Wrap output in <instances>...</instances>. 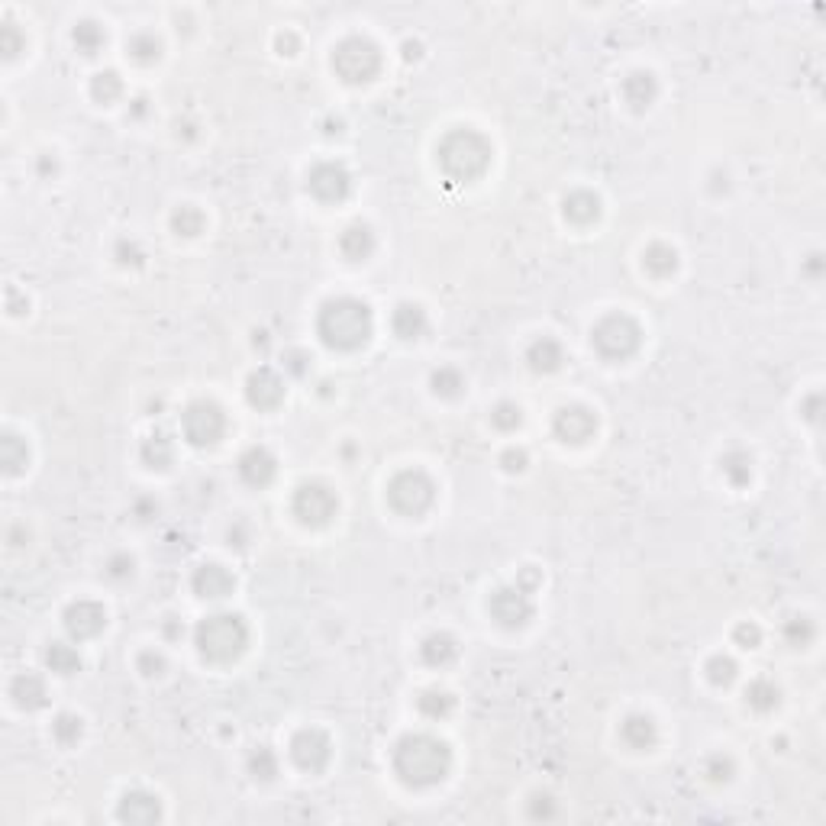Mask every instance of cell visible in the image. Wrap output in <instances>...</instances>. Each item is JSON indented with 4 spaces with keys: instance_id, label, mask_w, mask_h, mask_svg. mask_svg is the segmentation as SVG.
I'll return each instance as SVG.
<instances>
[{
    "instance_id": "cell-23",
    "label": "cell",
    "mask_w": 826,
    "mask_h": 826,
    "mask_svg": "<svg viewBox=\"0 0 826 826\" xmlns=\"http://www.w3.org/2000/svg\"><path fill=\"white\" fill-rule=\"evenodd\" d=\"M562 214H565L569 223H575V226H591V223L601 216V197L591 194V191H571V194L562 201Z\"/></svg>"
},
{
    "instance_id": "cell-26",
    "label": "cell",
    "mask_w": 826,
    "mask_h": 826,
    "mask_svg": "<svg viewBox=\"0 0 826 826\" xmlns=\"http://www.w3.org/2000/svg\"><path fill=\"white\" fill-rule=\"evenodd\" d=\"M620 739L630 749H652L658 739V729L652 723V717H646V713H630V717L623 720Z\"/></svg>"
},
{
    "instance_id": "cell-11",
    "label": "cell",
    "mask_w": 826,
    "mask_h": 826,
    "mask_svg": "<svg viewBox=\"0 0 826 826\" xmlns=\"http://www.w3.org/2000/svg\"><path fill=\"white\" fill-rule=\"evenodd\" d=\"M307 191H311L317 201H323V204H339V201H346L349 191H352V175H349L346 165H339V161H320V165H313L311 175H307Z\"/></svg>"
},
{
    "instance_id": "cell-36",
    "label": "cell",
    "mask_w": 826,
    "mask_h": 826,
    "mask_svg": "<svg viewBox=\"0 0 826 826\" xmlns=\"http://www.w3.org/2000/svg\"><path fill=\"white\" fill-rule=\"evenodd\" d=\"M84 733V720L75 717V713H59L52 723V736L59 746H75Z\"/></svg>"
},
{
    "instance_id": "cell-52",
    "label": "cell",
    "mask_w": 826,
    "mask_h": 826,
    "mask_svg": "<svg viewBox=\"0 0 826 826\" xmlns=\"http://www.w3.org/2000/svg\"><path fill=\"white\" fill-rule=\"evenodd\" d=\"M526 462H530L526 449H507V452L500 455V465H504V471H523Z\"/></svg>"
},
{
    "instance_id": "cell-9",
    "label": "cell",
    "mask_w": 826,
    "mask_h": 826,
    "mask_svg": "<svg viewBox=\"0 0 826 826\" xmlns=\"http://www.w3.org/2000/svg\"><path fill=\"white\" fill-rule=\"evenodd\" d=\"M291 507H294V516H297L303 526H326L329 520L336 516L339 500L329 484H323V481H307V484H301V488L294 491Z\"/></svg>"
},
{
    "instance_id": "cell-31",
    "label": "cell",
    "mask_w": 826,
    "mask_h": 826,
    "mask_svg": "<svg viewBox=\"0 0 826 826\" xmlns=\"http://www.w3.org/2000/svg\"><path fill=\"white\" fill-rule=\"evenodd\" d=\"M45 665H49V672H55V675H75L81 668V656L78 649L68 646V642H52V646L45 649Z\"/></svg>"
},
{
    "instance_id": "cell-40",
    "label": "cell",
    "mask_w": 826,
    "mask_h": 826,
    "mask_svg": "<svg viewBox=\"0 0 826 826\" xmlns=\"http://www.w3.org/2000/svg\"><path fill=\"white\" fill-rule=\"evenodd\" d=\"M126 49H130V55H133L136 62H143V65L155 62V59L161 55V43L152 36V33H136V36L130 39V45H126Z\"/></svg>"
},
{
    "instance_id": "cell-28",
    "label": "cell",
    "mask_w": 826,
    "mask_h": 826,
    "mask_svg": "<svg viewBox=\"0 0 826 826\" xmlns=\"http://www.w3.org/2000/svg\"><path fill=\"white\" fill-rule=\"evenodd\" d=\"M720 468H723V478L733 484V488H746L752 481V455L743 452V449H729L723 459H720Z\"/></svg>"
},
{
    "instance_id": "cell-53",
    "label": "cell",
    "mask_w": 826,
    "mask_h": 826,
    "mask_svg": "<svg viewBox=\"0 0 826 826\" xmlns=\"http://www.w3.org/2000/svg\"><path fill=\"white\" fill-rule=\"evenodd\" d=\"M514 585H520L523 591H530V594H533L536 587H539V571H536V569H523L520 575H516Z\"/></svg>"
},
{
    "instance_id": "cell-1",
    "label": "cell",
    "mask_w": 826,
    "mask_h": 826,
    "mask_svg": "<svg viewBox=\"0 0 826 826\" xmlns=\"http://www.w3.org/2000/svg\"><path fill=\"white\" fill-rule=\"evenodd\" d=\"M394 772L410 788H433L452 772V749L429 733H407L394 746Z\"/></svg>"
},
{
    "instance_id": "cell-7",
    "label": "cell",
    "mask_w": 826,
    "mask_h": 826,
    "mask_svg": "<svg viewBox=\"0 0 826 826\" xmlns=\"http://www.w3.org/2000/svg\"><path fill=\"white\" fill-rule=\"evenodd\" d=\"M388 504L397 510L400 516H423L429 507L436 504V484L427 471L420 468H404L388 481Z\"/></svg>"
},
{
    "instance_id": "cell-25",
    "label": "cell",
    "mask_w": 826,
    "mask_h": 826,
    "mask_svg": "<svg viewBox=\"0 0 826 826\" xmlns=\"http://www.w3.org/2000/svg\"><path fill=\"white\" fill-rule=\"evenodd\" d=\"M420 658H423L429 668L452 665L455 658H459V642H455V636H449V633H433V636H427L423 646H420Z\"/></svg>"
},
{
    "instance_id": "cell-27",
    "label": "cell",
    "mask_w": 826,
    "mask_h": 826,
    "mask_svg": "<svg viewBox=\"0 0 826 826\" xmlns=\"http://www.w3.org/2000/svg\"><path fill=\"white\" fill-rule=\"evenodd\" d=\"M642 268L652 278H672L678 271V252L672 246H665V242H652L642 252Z\"/></svg>"
},
{
    "instance_id": "cell-22",
    "label": "cell",
    "mask_w": 826,
    "mask_h": 826,
    "mask_svg": "<svg viewBox=\"0 0 826 826\" xmlns=\"http://www.w3.org/2000/svg\"><path fill=\"white\" fill-rule=\"evenodd\" d=\"M620 94H623V100L630 104L633 110H646L652 100L658 98V81H656V75L652 72H633V75H626L623 78V84H620Z\"/></svg>"
},
{
    "instance_id": "cell-17",
    "label": "cell",
    "mask_w": 826,
    "mask_h": 826,
    "mask_svg": "<svg viewBox=\"0 0 826 826\" xmlns=\"http://www.w3.org/2000/svg\"><path fill=\"white\" fill-rule=\"evenodd\" d=\"M278 475V459L268 452L265 445H252L246 449L240 459V478L249 484V488H265L271 484Z\"/></svg>"
},
{
    "instance_id": "cell-48",
    "label": "cell",
    "mask_w": 826,
    "mask_h": 826,
    "mask_svg": "<svg viewBox=\"0 0 826 826\" xmlns=\"http://www.w3.org/2000/svg\"><path fill=\"white\" fill-rule=\"evenodd\" d=\"M133 569H136V562H133V555H126V552H116L114 559L107 562V575L116 578V581L130 578L133 575Z\"/></svg>"
},
{
    "instance_id": "cell-43",
    "label": "cell",
    "mask_w": 826,
    "mask_h": 826,
    "mask_svg": "<svg viewBox=\"0 0 826 826\" xmlns=\"http://www.w3.org/2000/svg\"><path fill=\"white\" fill-rule=\"evenodd\" d=\"M23 45H27V36L20 33L17 23H0V52H4V59H17L20 52H23Z\"/></svg>"
},
{
    "instance_id": "cell-32",
    "label": "cell",
    "mask_w": 826,
    "mask_h": 826,
    "mask_svg": "<svg viewBox=\"0 0 826 826\" xmlns=\"http://www.w3.org/2000/svg\"><path fill=\"white\" fill-rule=\"evenodd\" d=\"M778 701H782V691H778V684L768 681V678H755V681L746 688V704L759 713L775 711Z\"/></svg>"
},
{
    "instance_id": "cell-56",
    "label": "cell",
    "mask_w": 826,
    "mask_h": 826,
    "mask_svg": "<svg viewBox=\"0 0 826 826\" xmlns=\"http://www.w3.org/2000/svg\"><path fill=\"white\" fill-rule=\"evenodd\" d=\"M420 55H423V45H420V43H404V59H407V62H417Z\"/></svg>"
},
{
    "instance_id": "cell-19",
    "label": "cell",
    "mask_w": 826,
    "mask_h": 826,
    "mask_svg": "<svg viewBox=\"0 0 826 826\" xmlns=\"http://www.w3.org/2000/svg\"><path fill=\"white\" fill-rule=\"evenodd\" d=\"M10 697L17 704L20 711H39L49 701V688L36 672H20L13 681H10Z\"/></svg>"
},
{
    "instance_id": "cell-44",
    "label": "cell",
    "mask_w": 826,
    "mask_h": 826,
    "mask_svg": "<svg viewBox=\"0 0 826 826\" xmlns=\"http://www.w3.org/2000/svg\"><path fill=\"white\" fill-rule=\"evenodd\" d=\"M814 623L807 620V617H794V620L784 623V640L791 642L794 649H804L810 640H814Z\"/></svg>"
},
{
    "instance_id": "cell-45",
    "label": "cell",
    "mask_w": 826,
    "mask_h": 826,
    "mask_svg": "<svg viewBox=\"0 0 826 826\" xmlns=\"http://www.w3.org/2000/svg\"><path fill=\"white\" fill-rule=\"evenodd\" d=\"M704 775L711 778V782H729L733 778V759L729 755H723V752H717V755H711L707 759V765H704Z\"/></svg>"
},
{
    "instance_id": "cell-51",
    "label": "cell",
    "mask_w": 826,
    "mask_h": 826,
    "mask_svg": "<svg viewBox=\"0 0 826 826\" xmlns=\"http://www.w3.org/2000/svg\"><path fill=\"white\" fill-rule=\"evenodd\" d=\"M530 817L533 820H552L555 817V800H552L549 794H536V798L530 800Z\"/></svg>"
},
{
    "instance_id": "cell-46",
    "label": "cell",
    "mask_w": 826,
    "mask_h": 826,
    "mask_svg": "<svg viewBox=\"0 0 826 826\" xmlns=\"http://www.w3.org/2000/svg\"><path fill=\"white\" fill-rule=\"evenodd\" d=\"M114 256H116V262H120L123 268H139V265H143V258H146L143 249H139V242H133V240H120V242H116Z\"/></svg>"
},
{
    "instance_id": "cell-33",
    "label": "cell",
    "mask_w": 826,
    "mask_h": 826,
    "mask_svg": "<svg viewBox=\"0 0 826 826\" xmlns=\"http://www.w3.org/2000/svg\"><path fill=\"white\" fill-rule=\"evenodd\" d=\"M417 707L423 717L429 720H443L449 717V713L455 711V697L449 691H439V688H429V691H423L417 697Z\"/></svg>"
},
{
    "instance_id": "cell-37",
    "label": "cell",
    "mask_w": 826,
    "mask_h": 826,
    "mask_svg": "<svg viewBox=\"0 0 826 826\" xmlns=\"http://www.w3.org/2000/svg\"><path fill=\"white\" fill-rule=\"evenodd\" d=\"M90 94H94L98 104H114V100L123 94V81H120L116 72H100L90 81Z\"/></svg>"
},
{
    "instance_id": "cell-35",
    "label": "cell",
    "mask_w": 826,
    "mask_h": 826,
    "mask_svg": "<svg viewBox=\"0 0 826 826\" xmlns=\"http://www.w3.org/2000/svg\"><path fill=\"white\" fill-rule=\"evenodd\" d=\"M72 39H75V45H78V52L98 55V49L104 45V29H100L94 20H81L78 27H75Z\"/></svg>"
},
{
    "instance_id": "cell-16",
    "label": "cell",
    "mask_w": 826,
    "mask_h": 826,
    "mask_svg": "<svg viewBox=\"0 0 826 826\" xmlns=\"http://www.w3.org/2000/svg\"><path fill=\"white\" fill-rule=\"evenodd\" d=\"M191 587H194V594L204 597V601H223V597L232 594L236 578L223 569V565H216V562H207V565L194 569V575H191Z\"/></svg>"
},
{
    "instance_id": "cell-13",
    "label": "cell",
    "mask_w": 826,
    "mask_h": 826,
    "mask_svg": "<svg viewBox=\"0 0 826 826\" xmlns=\"http://www.w3.org/2000/svg\"><path fill=\"white\" fill-rule=\"evenodd\" d=\"M597 429L594 410L581 407V404H569V407H559L555 417H552V433L559 436L562 443H587Z\"/></svg>"
},
{
    "instance_id": "cell-39",
    "label": "cell",
    "mask_w": 826,
    "mask_h": 826,
    "mask_svg": "<svg viewBox=\"0 0 826 826\" xmlns=\"http://www.w3.org/2000/svg\"><path fill=\"white\" fill-rule=\"evenodd\" d=\"M249 775H252V778H258V782H271V778L278 775V759H275V752H271V749H265V746L252 749V755H249Z\"/></svg>"
},
{
    "instance_id": "cell-55",
    "label": "cell",
    "mask_w": 826,
    "mask_h": 826,
    "mask_svg": "<svg viewBox=\"0 0 826 826\" xmlns=\"http://www.w3.org/2000/svg\"><path fill=\"white\" fill-rule=\"evenodd\" d=\"M804 417H807V420H817L820 417V394H814V397L804 404Z\"/></svg>"
},
{
    "instance_id": "cell-8",
    "label": "cell",
    "mask_w": 826,
    "mask_h": 826,
    "mask_svg": "<svg viewBox=\"0 0 826 826\" xmlns=\"http://www.w3.org/2000/svg\"><path fill=\"white\" fill-rule=\"evenodd\" d=\"M181 433L191 445L204 449V445H216L226 436V413L214 400H194L191 407L181 413Z\"/></svg>"
},
{
    "instance_id": "cell-20",
    "label": "cell",
    "mask_w": 826,
    "mask_h": 826,
    "mask_svg": "<svg viewBox=\"0 0 826 826\" xmlns=\"http://www.w3.org/2000/svg\"><path fill=\"white\" fill-rule=\"evenodd\" d=\"M562 362H565V352H562L559 339L539 336V339H533V342H530V349H526V365H530L536 374L559 372Z\"/></svg>"
},
{
    "instance_id": "cell-29",
    "label": "cell",
    "mask_w": 826,
    "mask_h": 826,
    "mask_svg": "<svg viewBox=\"0 0 826 826\" xmlns=\"http://www.w3.org/2000/svg\"><path fill=\"white\" fill-rule=\"evenodd\" d=\"M29 462V449L27 443L20 439L17 433H4L0 439V465H4V475H20Z\"/></svg>"
},
{
    "instance_id": "cell-42",
    "label": "cell",
    "mask_w": 826,
    "mask_h": 826,
    "mask_svg": "<svg viewBox=\"0 0 826 826\" xmlns=\"http://www.w3.org/2000/svg\"><path fill=\"white\" fill-rule=\"evenodd\" d=\"M491 423L498 429H504V433H510V429H516L523 423V410L516 407L514 400H500L498 407L491 410Z\"/></svg>"
},
{
    "instance_id": "cell-57",
    "label": "cell",
    "mask_w": 826,
    "mask_h": 826,
    "mask_svg": "<svg viewBox=\"0 0 826 826\" xmlns=\"http://www.w3.org/2000/svg\"><path fill=\"white\" fill-rule=\"evenodd\" d=\"M146 114V100L139 98V100H133V116H143Z\"/></svg>"
},
{
    "instance_id": "cell-10",
    "label": "cell",
    "mask_w": 826,
    "mask_h": 826,
    "mask_svg": "<svg viewBox=\"0 0 826 826\" xmlns=\"http://www.w3.org/2000/svg\"><path fill=\"white\" fill-rule=\"evenodd\" d=\"M488 610L504 630H516V626H526V623L533 620L536 607H533V594H530V591H523L520 585H507L491 594Z\"/></svg>"
},
{
    "instance_id": "cell-18",
    "label": "cell",
    "mask_w": 826,
    "mask_h": 826,
    "mask_svg": "<svg viewBox=\"0 0 826 826\" xmlns=\"http://www.w3.org/2000/svg\"><path fill=\"white\" fill-rule=\"evenodd\" d=\"M116 814H120L123 823H155V820H161V804L155 794L136 788V791H126Z\"/></svg>"
},
{
    "instance_id": "cell-50",
    "label": "cell",
    "mask_w": 826,
    "mask_h": 826,
    "mask_svg": "<svg viewBox=\"0 0 826 826\" xmlns=\"http://www.w3.org/2000/svg\"><path fill=\"white\" fill-rule=\"evenodd\" d=\"M285 368L294 374V378H303V374L311 372V358L303 356L301 349H287V352H285Z\"/></svg>"
},
{
    "instance_id": "cell-12",
    "label": "cell",
    "mask_w": 826,
    "mask_h": 826,
    "mask_svg": "<svg viewBox=\"0 0 826 826\" xmlns=\"http://www.w3.org/2000/svg\"><path fill=\"white\" fill-rule=\"evenodd\" d=\"M291 759L297 762V768L317 775V772H323L329 765V759H333V743H329V736L323 729L307 727L291 739Z\"/></svg>"
},
{
    "instance_id": "cell-47",
    "label": "cell",
    "mask_w": 826,
    "mask_h": 826,
    "mask_svg": "<svg viewBox=\"0 0 826 826\" xmlns=\"http://www.w3.org/2000/svg\"><path fill=\"white\" fill-rule=\"evenodd\" d=\"M139 672H143L146 678H159L161 672H165V656L155 652V649H146L143 656H139Z\"/></svg>"
},
{
    "instance_id": "cell-14",
    "label": "cell",
    "mask_w": 826,
    "mask_h": 826,
    "mask_svg": "<svg viewBox=\"0 0 826 826\" xmlns=\"http://www.w3.org/2000/svg\"><path fill=\"white\" fill-rule=\"evenodd\" d=\"M287 388H285V378L275 372V368H268V365H262V368H256V372L246 378V400H249L256 410H275L281 407V400H285Z\"/></svg>"
},
{
    "instance_id": "cell-21",
    "label": "cell",
    "mask_w": 826,
    "mask_h": 826,
    "mask_svg": "<svg viewBox=\"0 0 826 826\" xmlns=\"http://www.w3.org/2000/svg\"><path fill=\"white\" fill-rule=\"evenodd\" d=\"M391 326H394V333H397L400 339H420L423 333L429 329V317H427V311L420 307V303H413V301H404V303H397L394 307V313H391Z\"/></svg>"
},
{
    "instance_id": "cell-5",
    "label": "cell",
    "mask_w": 826,
    "mask_h": 826,
    "mask_svg": "<svg viewBox=\"0 0 826 826\" xmlns=\"http://www.w3.org/2000/svg\"><path fill=\"white\" fill-rule=\"evenodd\" d=\"M591 346L597 349V356L607 362H623L640 352L642 346V329L640 323L626 317V313H607L594 323L591 329Z\"/></svg>"
},
{
    "instance_id": "cell-54",
    "label": "cell",
    "mask_w": 826,
    "mask_h": 826,
    "mask_svg": "<svg viewBox=\"0 0 826 826\" xmlns=\"http://www.w3.org/2000/svg\"><path fill=\"white\" fill-rule=\"evenodd\" d=\"M275 45H278V52L281 55H294L297 52V36H294V33H278Z\"/></svg>"
},
{
    "instance_id": "cell-34",
    "label": "cell",
    "mask_w": 826,
    "mask_h": 826,
    "mask_svg": "<svg viewBox=\"0 0 826 826\" xmlns=\"http://www.w3.org/2000/svg\"><path fill=\"white\" fill-rule=\"evenodd\" d=\"M429 388H433V394H439V397H459V394L465 391V378L459 368L443 365V368H436V372L429 374Z\"/></svg>"
},
{
    "instance_id": "cell-3",
    "label": "cell",
    "mask_w": 826,
    "mask_h": 826,
    "mask_svg": "<svg viewBox=\"0 0 826 826\" xmlns=\"http://www.w3.org/2000/svg\"><path fill=\"white\" fill-rule=\"evenodd\" d=\"M436 159L445 178L455 185H468L491 169V143L475 130H452L443 136Z\"/></svg>"
},
{
    "instance_id": "cell-4",
    "label": "cell",
    "mask_w": 826,
    "mask_h": 826,
    "mask_svg": "<svg viewBox=\"0 0 826 826\" xmlns=\"http://www.w3.org/2000/svg\"><path fill=\"white\" fill-rule=\"evenodd\" d=\"M194 646L197 656L214 662V665H226L232 658H240L249 646V626L240 613H210L197 623L194 630Z\"/></svg>"
},
{
    "instance_id": "cell-15",
    "label": "cell",
    "mask_w": 826,
    "mask_h": 826,
    "mask_svg": "<svg viewBox=\"0 0 826 826\" xmlns=\"http://www.w3.org/2000/svg\"><path fill=\"white\" fill-rule=\"evenodd\" d=\"M107 626V610L98 601H75L65 610V630L72 640H94Z\"/></svg>"
},
{
    "instance_id": "cell-38",
    "label": "cell",
    "mask_w": 826,
    "mask_h": 826,
    "mask_svg": "<svg viewBox=\"0 0 826 826\" xmlns=\"http://www.w3.org/2000/svg\"><path fill=\"white\" fill-rule=\"evenodd\" d=\"M204 214L197 210V207H191V204H185V207H178L175 214H171V230L178 232V236H197V232L204 230Z\"/></svg>"
},
{
    "instance_id": "cell-41",
    "label": "cell",
    "mask_w": 826,
    "mask_h": 826,
    "mask_svg": "<svg viewBox=\"0 0 826 826\" xmlns=\"http://www.w3.org/2000/svg\"><path fill=\"white\" fill-rule=\"evenodd\" d=\"M736 672H739V665L729 656H713L711 662H707V678H711L717 688H727V684L736 681Z\"/></svg>"
},
{
    "instance_id": "cell-30",
    "label": "cell",
    "mask_w": 826,
    "mask_h": 826,
    "mask_svg": "<svg viewBox=\"0 0 826 826\" xmlns=\"http://www.w3.org/2000/svg\"><path fill=\"white\" fill-rule=\"evenodd\" d=\"M143 462L155 471H165L175 462V443L165 433H152L143 443Z\"/></svg>"
},
{
    "instance_id": "cell-2",
    "label": "cell",
    "mask_w": 826,
    "mask_h": 826,
    "mask_svg": "<svg viewBox=\"0 0 826 826\" xmlns=\"http://www.w3.org/2000/svg\"><path fill=\"white\" fill-rule=\"evenodd\" d=\"M374 333L372 307L358 297H333L317 313V336L326 349L356 352Z\"/></svg>"
},
{
    "instance_id": "cell-24",
    "label": "cell",
    "mask_w": 826,
    "mask_h": 826,
    "mask_svg": "<svg viewBox=\"0 0 826 826\" xmlns=\"http://www.w3.org/2000/svg\"><path fill=\"white\" fill-rule=\"evenodd\" d=\"M339 252H342L349 262H365V258L374 252L372 226H365V223H352V226H346L342 236H339Z\"/></svg>"
},
{
    "instance_id": "cell-49",
    "label": "cell",
    "mask_w": 826,
    "mask_h": 826,
    "mask_svg": "<svg viewBox=\"0 0 826 826\" xmlns=\"http://www.w3.org/2000/svg\"><path fill=\"white\" fill-rule=\"evenodd\" d=\"M733 640H736L743 649H755L759 642H762V630H759L755 623H739L736 630H733Z\"/></svg>"
},
{
    "instance_id": "cell-6",
    "label": "cell",
    "mask_w": 826,
    "mask_h": 826,
    "mask_svg": "<svg viewBox=\"0 0 826 826\" xmlns=\"http://www.w3.org/2000/svg\"><path fill=\"white\" fill-rule=\"evenodd\" d=\"M333 72L346 84H368L382 72V52L372 39L349 36L333 49Z\"/></svg>"
}]
</instances>
